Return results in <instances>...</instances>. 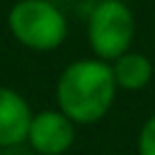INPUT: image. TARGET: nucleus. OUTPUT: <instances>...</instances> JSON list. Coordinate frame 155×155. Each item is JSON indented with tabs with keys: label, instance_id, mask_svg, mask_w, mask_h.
Instances as JSON below:
<instances>
[{
	"label": "nucleus",
	"instance_id": "1",
	"mask_svg": "<svg viewBox=\"0 0 155 155\" xmlns=\"http://www.w3.org/2000/svg\"><path fill=\"white\" fill-rule=\"evenodd\" d=\"M116 82L111 65L99 58H80L68 63L56 80V107L78 126L94 124L109 114L116 102Z\"/></svg>",
	"mask_w": 155,
	"mask_h": 155
},
{
	"label": "nucleus",
	"instance_id": "2",
	"mask_svg": "<svg viewBox=\"0 0 155 155\" xmlns=\"http://www.w3.org/2000/svg\"><path fill=\"white\" fill-rule=\"evenodd\" d=\"M12 39L39 53L56 51L68 36V19L51 0H17L7 12Z\"/></svg>",
	"mask_w": 155,
	"mask_h": 155
},
{
	"label": "nucleus",
	"instance_id": "3",
	"mask_svg": "<svg viewBox=\"0 0 155 155\" xmlns=\"http://www.w3.org/2000/svg\"><path fill=\"white\" fill-rule=\"evenodd\" d=\"M136 17L124 0H102L87 17V44L99 61H116L133 48Z\"/></svg>",
	"mask_w": 155,
	"mask_h": 155
},
{
	"label": "nucleus",
	"instance_id": "4",
	"mask_svg": "<svg viewBox=\"0 0 155 155\" xmlns=\"http://www.w3.org/2000/svg\"><path fill=\"white\" fill-rule=\"evenodd\" d=\"M75 136L78 124L56 107V109H41L31 116L27 143L39 155H63L73 148Z\"/></svg>",
	"mask_w": 155,
	"mask_h": 155
},
{
	"label": "nucleus",
	"instance_id": "5",
	"mask_svg": "<svg viewBox=\"0 0 155 155\" xmlns=\"http://www.w3.org/2000/svg\"><path fill=\"white\" fill-rule=\"evenodd\" d=\"M29 102L12 87L0 85V148H15L27 143V131L31 124Z\"/></svg>",
	"mask_w": 155,
	"mask_h": 155
},
{
	"label": "nucleus",
	"instance_id": "6",
	"mask_svg": "<svg viewBox=\"0 0 155 155\" xmlns=\"http://www.w3.org/2000/svg\"><path fill=\"white\" fill-rule=\"evenodd\" d=\"M111 65V73H114V82L119 90L124 92H138V90H145L155 75V65L153 61L140 53V51H126L124 56H119L116 61L109 63Z\"/></svg>",
	"mask_w": 155,
	"mask_h": 155
},
{
	"label": "nucleus",
	"instance_id": "7",
	"mask_svg": "<svg viewBox=\"0 0 155 155\" xmlns=\"http://www.w3.org/2000/svg\"><path fill=\"white\" fill-rule=\"evenodd\" d=\"M136 150H138V155H155V114H150L145 119V124L140 126Z\"/></svg>",
	"mask_w": 155,
	"mask_h": 155
}]
</instances>
